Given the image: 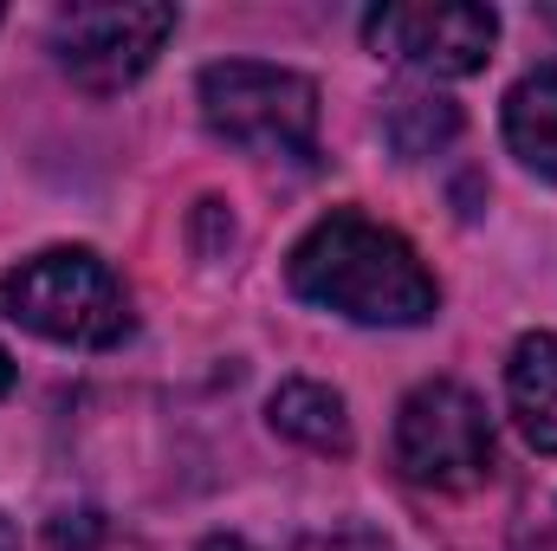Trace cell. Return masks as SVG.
I'll return each mask as SVG.
<instances>
[{"label": "cell", "instance_id": "cell-1", "mask_svg": "<svg viewBox=\"0 0 557 551\" xmlns=\"http://www.w3.org/2000/svg\"><path fill=\"white\" fill-rule=\"evenodd\" d=\"M285 279L305 305L357 318V325H421L441 305V285L421 267L416 247L357 208H331L292 247Z\"/></svg>", "mask_w": 557, "mask_h": 551}, {"label": "cell", "instance_id": "cell-2", "mask_svg": "<svg viewBox=\"0 0 557 551\" xmlns=\"http://www.w3.org/2000/svg\"><path fill=\"white\" fill-rule=\"evenodd\" d=\"M0 305L13 325L39 331L52 344H78V351H111L131 338L124 279L85 247H46V254L20 260L0 279Z\"/></svg>", "mask_w": 557, "mask_h": 551}, {"label": "cell", "instance_id": "cell-3", "mask_svg": "<svg viewBox=\"0 0 557 551\" xmlns=\"http://www.w3.org/2000/svg\"><path fill=\"white\" fill-rule=\"evenodd\" d=\"M201 118L208 131L253 156H311L318 149V85L260 65V59H221L201 72Z\"/></svg>", "mask_w": 557, "mask_h": 551}, {"label": "cell", "instance_id": "cell-4", "mask_svg": "<svg viewBox=\"0 0 557 551\" xmlns=\"http://www.w3.org/2000/svg\"><path fill=\"white\" fill-rule=\"evenodd\" d=\"M396 467L403 480L454 493L493 474V421L473 390L460 383H421L396 409Z\"/></svg>", "mask_w": 557, "mask_h": 551}, {"label": "cell", "instance_id": "cell-5", "mask_svg": "<svg viewBox=\"0 0 557 551\" xmlns=\"http://www.w3.org/2000/svg\"><path fill=\"white\" fill-rule=\"evenodd\" d=\"M175 20V7H65L52 20V52L85 91H124L156 65Z\"/></svg>", "mask_w": 557, "mask_h": 551}, {"label": "cell", "instance_id": "cell-6", "mask_svg": "<svg viewBox=\"0 0 557 551\" xmlns=\"http://www.w3.org/2000/svg\"><path fill=\"white\" fill-rule=\"evenodd\" d=\"M363 39L376 59H396L428 78H467L493 59L499 39V13L493 7H467V0H441V7H376L363 20Z\"/></svg>", "mask_w": 557, "mask_h": 551}, {"label": "cell", "instance_id": "cell-7", "mask_svg": "<svg viewBox=\"0 0 557 551\" xmlns=\"http://www.w3.org/2000/svg\"><path fill=\"white\" fill-rule=\"evenodd\" d=\"M506 403H512L519 434L532 448L557 454V331L519 338V351L506 364Z\"/></svg>", "mask_w": 557, "mask_h": 551}, {"label": "cell", "instance_id": "cell-8", "mask_svg": "<svg viewBox=\"0 0 557 551\" xmlns=\"http://www.w3.org/2000/svg\"><path fill=\"white\" fill-rule=\"evenodd\" d=\"M273 428L285 441H298V448H318V454H344L350 448V415H344V396L337 390H324V383H305V377H292V383H278L273 403Z\"/></svg>", "mask_w": 557, "mask_h": 551}, {"label": "cell", "instance_id": "cell-9", "mask_svg": "<svg viewBox=\"0 0 557 551\" xmlns=\"http://www.w3.org/2000/svg\"><path fill=\"white\" fill-rule=\"evenodd\" d=\"M506 143H512V156L525 169L557 182V65L519 78L506 91Z\"/></svg>", "mask_w": 557, "mask_h": 551}, {"label": "cell", "instance_id": "cell-10", "mask_svg": "<svg viewBox=\"0 0 557 551\" xmlns=\"http://www.w3.org/2000/svg\"><path fill=\"white\" fill-rule=\"evenodd\" d=\"M389 143L403 156H434L441 143L460 131V111L447 98H389V118H383Z\"/></svg>", "mask_w": 557, "mask_h": 551}, {"label": "cell", "instance_id": "cell-11", "mask_svg": "<svg viewBox=\"0 0 557 551\" xmlns=\"http://www.w3.org/2000/svg\"><path fill=\"white\" fill-rule=\"evenodd\" d=\"M298 551H389L376 532H357V526H344V532H311Z\"/></svg>", "mask_w": 557, "mask_h": 551}, {"label": "cell", "instance_id": "cell-12", "mask_svg": "<svg viewBox=\"0 0 557 551\" xmlns=\"http://www.w3.org/2000/svg\"><path fill=\"white\" fill-rule=\"evenodd\" d=\"M201 551H253V546H247V539H227V532H221V539H208Z\"/></svg>", "mask_w": 557, "mask_h": 551}, {"label": "cell", "instance_id": "cell-13", "mask_svg": "<svg viewBox=\"0 0 557 551\" xmlns=\"http://www.w3.org/2000/svg\"><path fill=\"white\" fill-rule=\"evenodd\" d=\"M0 551H20V532H13V519L0 513Z\"/></svg>", "mask_w": 557, "mask_h": 551}, {"label": "cell", "instance_id": "cell-14", "mask_svg": "<svg viewBox=\"0 0 557 551\" xmlns=\"http://www.w3.org/2000/svg\"><path fill=\"white\" fill-rule=\"evenodd\" d=\"M13 390V357H7V344H0V396Z\"/></svg>", "mask_w": 557, "mask_h": 551}, {"label": "cell", "instance_id": "cell-15", "mask_svg": "<svg viewBox=\"0 0 557 551\" xmlns=\"http://www.w3.org/2000/svg\"><path fill=\"white\" fill-rule=\"evenodd\" d=\"M545 20H552V26H557V7H545Z\"/></svg>", "mask_w": 557, "mask_h": 551}]
</instances>
